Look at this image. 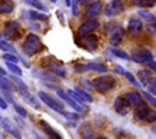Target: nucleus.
<instances>
[{"label":"nucleus","mask_w":156,"mask_h":139,"mask_svg":"<svg viewBox=\"0 0 156 139\" xmlns=\"http://www.w3.org/2000/svg\"><path fill=\"white\" fill-rule=\"evenodd\" d=\"M128 32H129V34L130 35H133V37H136L140 32H141V28H143V24H141V22L138 20V18H130L129 21H128Z\"/></svg>","instance_id":"nucleus-18"},{"label":"nucleus","mask_w":156,"mask_h":139,"mask_svg":"<svg viewBox=\"0 0 156 139\" xmlns=\"http://www.w3.org/2000/svg\"><path fill=\"white\" fill-rule=\"evenodd\" d=\"M13 107H15V110H16V112L20 115V116H22V117H27V111L22 107V106H20L18 104H16V102H13Z\"/></svg>","instance_id":"nucleus-40"},{"label":"nucleus","mask_w":156,"mask_h":139,"mask_svg":"<svg viewBox=\"0 0 156 139\" xmlns=\"http://www.w3.org/2000/svg\"><path fill=\"white\" fill-rule=\"evenodd\" d=\"M61 113H62V115H63V116H65L67 119H69V121H73V122H74V121H77V119H78V115H76V113H72V112H66V111H62Z\"/></svg>","instance_id":"nucleus-42"},{"label":"nucleus","mask_w":156,"mask_h":139,"mask_svg":"<svg viewBox=\"0 0 156 139\" xmlns=\"http://www.w3.org/2000/svg\"><path fill=\"white\" fill-rule=\"evenodd\" d=\"M88 1H90V0H77V2H79V4H85Z\"/></svg>","instance_id":"nucleus-50"},{"label":"nucleus","mask_w":156,"mask_h":139,"mask_svg":"<svg viewBox=\"0 0 156 139\" xmlns=\"http://www.w3.org/2000/svg\"><path fill=\"white\" fill-rule=\"evenodd\" d=\"M99 27V21L95 20V18H89L87 21H84L77 29V34L79 37H84V35H88L90 32L95 30L96 28Z\"/></svg>","instance_id":"nucleus-9"},{"label":"nucleus","mask_w":156,"mask_h":139,"mask_svg":"<svg viewBox=\"0 0 156 139\" xmlns=\"http://www.w3.org/2000/svg\"><path fill=\"white\" fill-rule=\"evenodd\" d=\"M38 96L51 110H54L56 112H62L65 110V106H63V104H62V101L60 99H56V98H54L52 95H50V94H48L45 91H39Z\"/></svg>","instance_id":"nucleus-4"},{"label":"nucleus","mask_w":156,"mask_h":139,"mask_svg":"<svg viewBox=\"0 0 156 139\" xmlns=\"http://www.w3.org/2000/svg\"><path fill=\"white\" fill-rule=\"evenodd\" d=\"M67 94H68V95H69L74 101H77L78 104H80V105H83V104H84V100H83V99H82V98H80V96H79L74 90L68 89V90H67Z\"/></svg>","instance_id":"nucleus-36"},{"label":"nucleus","mask_w":156,"mask_h":139,"mask_svg":"<svg viewBox=\"0 0 156 139\" xmlns=\"http://www.w3.org/2000/svg\"><path fill=\"white\" fill-rule=\"evenodd\" d=\"M111 52H112L115 56H117V57H119V59H123V60H129V59H130V56H129L126 51H123V50H121V49L113 48V49H111Z\"/></svg>","instance_id":"nucleus-33"},{"label":"nucleus","mask_w":156,"mask_h":139,"mask_svg":"<svg viewBox=\"0 0 156 139\" xmlns=\"http://www.w3.org/2000/svg\"><path fill=\"white\" fill-rule=\"evenodd\" d=\"M39 126H40L41 130L46 134V137H48L49 139H63L62 135H61L49 122H46V121H44V119H40V121H39Z\"/></svg>","instance_id":"nucleus-12"},{"label":"nucleus","mask_w":156,"mask_h":139,"mask_svg":"<svg viewBox=\"0 0 156 139\" xmlns=\"http://www.w3.org/2000/svg\"><path fill=\"white\" fill-rule=\"evenodd\" d=\"M124 98L128 100V102L130 104V105H133V106H138V107H144L145 106V101H144V99L141 98V95L139 94V93H136V91H129V93H127L126 95H124Z\"/></svg>","instance_id":"nucleus-16"},{"label":"nucleus","mask_w":156,"mask_h":139,"mask_svg":"<svg viewBox=\"0 0 156 139\" xmlns=\"http://www.w3.org/2000/svg\"><path fill=\"white\" fill-rule=\"evenodd\" d=\"M124 77H126V78L129 80V83H130V84H133L134 87H139V85H140V83H139V82L135 79V77H134V76H133L130 72H127V71H126Z\"/></svg>","instance_id":"nucleus-38"},{"label":"nucleus","mask_w":156,"mask_h":139,"mask_svg":"<svg viewBox=\"0 0 156 139\" xmlns=\"http://www.w3.org/2000/svg\"><path fill=\"white\" fill-rule=\"evenodd\" d=\"M79 134H80L82 139H96L98 138V135L95 134V132L88 123H83L79 127Z\"/></svg>","instance_id":"nucleus-20"},{"label":"nucleus","mask_w":156,"mask_h":139,"mask_svg":"<svg viewBox=\"0 0 156 139\" xmlns=\"http://www.w3.org/2000/svg\"><path fill=\"white\" fill-rule=\"evenodd\" d=\"M149 80H150V82H149V85H147L149 90H150L151 93L156 94V77H152V78L149 79Z\"/></svg>","instance_id":"nucleus-41"},{"label":"nucleus","mask_w":156,"mask_h":139,"mask_svg":"<svg viewBox=\"0 0 156 139\" xmlns=\"http://www.w3.org/2000/svg\"><path fill=\"white\" fill-rule=\"evenodd\" d=\"M65 2H66L67 6H71L72 5V0H65Z\"/></svg>","instance_id":"nucleus-49"},{"label":"nucleus","mask_w":156,"mask_h":139,"mask_svg":"<svg viewBox=\"0 0 156 139\" xmlns=\"http://www.w3.org/2000/svg\"><path fill=\"white\" fill-rule=\"evenodd\" d=\"M2 59L6 61V62H12V63H18V57L15 55V54H11V52H6V54H4L2 55Z\"/></svg>","instance_id":"nucleus-35"},{"label":"nucleus","mask_w":156,"mask_h":139,"mask_svg":"<svg viewBox=\"0 0 156 139\" xmlns=\"http://www.w3.org/2000/svg\"><path fill=\"white\" fill-rule=\"evenodd\" d=\"M43 66H44L46 70H49L50 72L55 73L58 78H60V77H61V78H65V77H66V68H65V66H63L58 60H56V59L50 57V59L43 60Z\"/></svg>","instance_id":"nucleus-3"},{"label":"nucleus","mask_w":156,"mask_h":139,"mask_svg":"<svg viewBox=\"0 0 156 139\" xmlns=\"http://www.w3.org/2000/svg\"><path fill=\"white\" fill-rule=\"evenodd\" d=\"M0 121H1V124H2V127H4V129L7 132V133H10L12 137H15L16 139H21V133H20V130L18 129H16L6 118H2V117H0Z\"/></svg>","instance_id":"nucleus-21"},{"label":"nucleus","mask_w":156,"mask_h":139,"mask_svg":"<svg viewBox=\"0 0 156 139\" xmlns=\"http://www.w3.org/2000/svg\"><path fill=\"white\" fill-rule=\"evenodd\" d=\"M6 67L9 68V71L16 76H22V70L16 65V63H12V62H6Z\"/></svg>","instance_id":"nucleus-32"},{"label":"nucleus","mask_w":156,"mask_h":139,"mask_svg":"<svg viewBox=\"0 0 156 139\" xmlns=\"http://www.w3.org/2000/svg\"><path fill=\"white\" fill-rule=\"evenodd\" d=\"M56 16H57V18L60 20V22H61L62 24H65V17H63V12H62L61 10H56Z\"/></svg>","instance_id":"nucleus-44"},{"label":"nucleus","mask_w":156,"mask_h":139,"mask_svg":"<svg viewBox=\"0 0 156 139\" xmlns=\"http://www.w3.org/2000/svg\"><path fill=\"white\" fill-rule=\"evenodd\" d=\"M51 1H52V2H55V1H56V0H51Z\"/></svg>","instance_id":"nucleus-53"},{"label":"nucleus","mask_w":156,"mask_h":139,"mask_svg":"<svg viewBox=\"0 0 156 139\" xmlns=\"http://www.w3.org/2000/svg\"><path fill=\"white\" fill-rule=\"evenodd\" d=\"M74 91H76V93H77V94H78V95L84 100V102H85V101H87V102H91V101H93V96H91L88 91H85L84 89L76 88V89H74Z\"/></svg>","instance_id":"nucleus-27"},{"label":"nucleus","mask_w":156,"mask_h":139,"mask_svg":"<svg viewBox=\"0 0 156 139\" xmlns=\"http://www.w3.org/2000/svg\"><path fill=\"white\" fill-rule=\"evenodd\" d=\"M41 49V41H40V38L34 34V33H29L23 44H22V51L27 55V56H33L35 55L37 52H39Z\"/></svg>","instance_id":"nucleus-1"},{"label":"nucleus","mask_w":156,"mask_h":139,"mask_svg":"<svg viewBox=\"0 0 156 139\" xmlns=\"http://www.w3.org/2000/svg\"><path fill=\"white\" fill-rule=\"evenodd\" d=\"M56 93H57V95L60 96V99L65 100V101H66V102H67L72 109H74L76 111L82 112V111L84 110V106H83V105H80V104H78L77 101H74V100H73V99H72L67 93H65L62 89H58V88H57V89H56Z\"/></svg>","instance_id":"nucleus-14"},{"label":"nucleus","mask_w":156,"mask_h":139,"mask_svg":"<svg viewBox=\"0 0 156 139\" xmlns=\"http://www.w3.org/2000/svg\"><path fill=\"white\" fill-rule=\"evenodd\" d=\"M129 105H130V104L128 102V100H127L124 96H117L116 100H115V102H113V109H115V111H116L118 115L124 116V115L128 113Z\"/></svg>","instance_id":"nucleus-13"},{"label":"nucleus","mask_w":156,"mask_h":139,"mask_svg":"<svg viewBox=\"0 0 156 139\" xmlns=\"http://www.w3.org/2000/svg\"><path fill=\"white\" fill-rule=\"evenodd\" d=\"M115 73H117V74H121V76H124V73H126V70H124L122 66H116V67H115Z\"/></svg>","instance_id":"nucleus-45"},{"label":"nucleus","mask_w":156,"mask_h":139,"mask_svg":"<svg viewBox=\"0 0 156 139\" xmlns=\"http://www.w3.org/2000/svg\"><path fill=\"white\" fill-rule=\"evenodd\" d=\"M20 28L21 23L18 21H10L4 29V35L10 40H16L20 38Z\"/></svg>","instance_id":"nucleus-8"},{"label":"nucleus","mask_w":156,"mask_h":139,"mask_svg":"<svg viewBox=\"0 0 156 139\" xmlns=\"http://www.w3.org/2000/svg\"><path fill=\"white\" fill-rule=\"evenodd\" d=\"M0 76H2V77H5V76H6V71H4L1 67H0Z\"/></svg>","instance_id":"nucleus-48"},{"label":"nucleus","mask_w":156,"mask_h":139,"mask_svg":"<svg viewBox=\"0 0 156 139\" xmlns=\"http://www.w3.org/2000/svg\"><path fill=\"white\" fill-rule=\"evenodd\" d=\"M152 24H154V27H155V29H156V22H152Z\"/></svg>","instance_id":"nucleus-52"},{"label":"nucleus","mask_w":156,"mask_h":139,"mask_svg":"<svg viewBox=\"0 0 156 139\" xmlns=\"http://www.w3.org/2000/svg\"><path fill=\"white\" fill-rule=\"evenodd\" d=\"M96 139H107V138H105V137H98Z\"/></svg>","instance_id":"nucleus-51"},{"label":"nucleus","mask_w":156,"mask_h":139,"mask_svg":"<svg viewBox=\"0 0 156 139\" xmlns=\"http://www.w3.org/2000/svg\"><path fill=\"white\" fill-rule=\"evenodd\" d=\"M134 117L138 121H144V122H155L156 121V111L147 109V107H143V109H138L134 111Z\"/></svg>","instance_id":"nucleus-7"},{"label":"nucleus","mask_w":156,"mask_h":139,"mask_svg":"<svg viewBox=\"0 0 156 139\" xmlns=\"http://www.w3.org/2000/svg\"><path fill=\"white\" fill-rule=\"evenodd\" d=\"M123 35H124V29L121 27V26H117L112 29L111 32V37H110V44L112 46H117L122 39H123Z\"/></svg>","instance_id":"nucleus-17"},{"label":"nucleus","mask_w":156,"mask_h":139,"mask_svg":"<svg viewBox=\"0 0 156 139\" xmlns=\"http://www.w3.org/2000/svg\"><path fill=\"white\" fill-rule=\"evenodd\" d=\"M76 72H88V71H95V72H107V67L100 62H88V63H76L73 66Z\"/></svg>","instance_id":"nucleus-5"},{"label":"nucleus","mask_w":156,"mask_h":139,"mask_svg":"<svg viewBox=\"0 0 156 139\" xmlns=\"http://www.w3.org/2000/svg\"><path fill=\"white\" fill-rule=\"evenodd\" d=\"M11 80H12V83L16 85V88H17V90H28V87H27V84L23 82V80H21L18 77H11Z\"/></svg>","instance_id":"nucleus-29"},{"label":"nucleus","mask_w":156,"mask_h":139,"mask_svg":"<svg viewBox=\"0 0 156 139\" xmlns=\"http://www.w3.org/2000/svg\"><path fill=\"white\" fill-rule=\"evenodd\" d=\"M149 67H150V70L151 71H154V72H156V61H151V62H149Z\"/></svg>","instance_id":"nucleus-47"},{"label":"nucleus","mask_w":156,"mask_h":139,"mask_svg":"<svg viewBox=\"0 0 156 139\" xmlns=\"http://www.w3.org/2000/svg\"><path fill=\"white\" fill-rule=\"evenodd\" d=\"M28 15H29V18H32V20H37V21H48V18H49L48 15L41 13V12H38V11H33V10L29 11Z\"/></svg>","instance_id":"nucleus-25"},{"label":"nucleus","mask_w":156,"mask_h":139,"mask_svg":"<svg viewBox=\"0 0 156 139\" xmlns=\"http://www.w3.org/2000/svg\"><path fill=\"white\" fill-rule=\"evenodd\" d=\"M138 15L143 18V20H145V21H147V22H154L156 18H155V16L150 12V11H145V10H140V11H138Z\"/></svg>","instance_id":"nucleus-30"},{"label":"nucleus","mask_w":156,"mask_h":139,"mask_svg":"<svg viewBox=\"0 0 156 139\" xmlns=\"http://www.w3.org/2000/svg\"><path fill=\"white\" fill-rule=\"evenodd\" d=\"M18 94L21 95V98L32 107L34 109H39L40 107V104H39V100L32 94L29 93V89L28 90H18Z\"/></svg>","instance_id":"nucleus-15"},{"label":"nucleus","mask_w":156,"mask_h":139,"mask_svg":"<svg viewBox=\"0 0 156 139\" xmlns=\"http://www.w3.org/2000/svg\"><path fill=\"white\" fill-rule=\"evenodd\" d=\"M113 134H115L116 139H134V137L129 132H127L122 128H116L113 130Z\"/></svg>","instance_id":"nucleus-23"},{"label":"nucleus","mask_w":156,"mask_h":139,"mask_svg":"<svg viewBox=\"0 0 156 139\" xmlns=\"http://www.w3.org/2000/svg\"><path fill=\"white\" fill-rule=\"evenodd\" d=\"M13 11V5L10 1H1L0 2V15L2 13H11Z\"/></svg>","instance_id":"nucleus-24"},{"label":"nucleus","mask_w":156,"mask_h":139,"mask_svg":"<svg viewBox=\"0 0 156 139\" xmlns=\"http://www.w3.org/2000/svg\"><path fill=\"white\" fill-rule=\"evenodd\" d=\"M123 11V4L121 0H111L105 7V15L107 17L116 16Z\"/></svg>","instance_id":"nucleus-11"},{"label":"nucleus","mask_w":156,"mask_h":139,"mask_svg":"<svg viewBox=\"0 0 156 139\" xmlns=\"http://www.w3.org/2000/svg\"><path fill=\"white\" fill-rule=\"evenodd\" d=\"M0 49L2 51H7V52H11V54H16V49L7 41H4V40H0Z\"/></svg>","instance_id":"nucleus-34"},{"label":"nucleus","mask_w":156,"mask_h":139,"mask_svg":"<svg viewBox=\"0 0 156 139\" xmlns=\"http://www.w3.org/2000/svg\"><path fill=\"white\" fill-rule=\"evenodd\" d=\"M0 109H2V110H6L7 109V104H6V101L0 96Z\"/></svg>","instance_id":"nucleus-46"},{"label":"nucleus","mask_w":156,"mask_h":139,"mask_svg":"<svg viewBox=\"0 0 156 139\" xmlns=\"http://www.w3.org/2000/svg\"><path fill=\"white\" fill-rule=\"evenodd\" d=\"M143 95H144V96H145V99H146V100H147V101H149V102H150V104L156 109V98H155V96H152V95H151L150 93H147V91H143Z\"/></svg>","instance_id":"nucleus-39"},{"label":"nucleus","mask_w":156,"mask_h":139,"mask_svg":"<svg viewBox=\"0 0 156 139\" xmlns=\"http://www.w3.org/2000/svg\"><path fill=\"white\" fill-rule=\"evenodd\" d=\"M91 84L99 91H110L116 87L117 80L112 76H100L94 78Z\"/></svg>","instance_id":"nucleus-2"},{"label":"nucleus","mask_w":156,"mask_h":139,"mask_svg":"<svg viewBox=\"0 0 156 139\" xmlns=\"http://www.w3.org/2000/svg\"><path fill=\"white\" fill-rule=\"evenodd\" d=\"M79 45L82 48H84L88 51H95L98 45H99V39L96 35L90 34V35H84L82 38V40L79 41Z\"/></svg>","instance_id":"nucleus-10"},{"label":"nucleus","mask_w":156,"mask_h":139,"mask_svg":"<svg viewBox=\"0 0 156 139\" xmlns=\"http://www.w3.org/2000/svg\"><path fill=\"white\" fill-rule=\"evenodd\" d=\"M101 11H102V2L100 0H98V1L91 2L88 6V9L85 10V15L89 16V17H95V16L100 15Z\"/></svg>","instance_id":"nucleus-19"},{"label":"nucleus","mask_w":156,"mask_h":139,"mask_svg":"<svg viewBox=\"0 0 156 139\" xmlns=\"http://www.w3.org/2000/svg\"><path fill=\"white\" fill-rule=\"evenodd\" d=\"M130 59H132V61H134L136 63H149V62H151L154 60V55H152V52L150 50L141 48V49L135 50L132 54Z\"/></svg>","instance_id":"nucleus-6"},{"label":"nucleus","mask_w":156,"mask_h":139,"mask_svg":"<svg viewBox=\"0 0 156 139\" xmlns=\"http://www.w3.org/2000/svg\"><path fill=\"white\" fill-rule=\"evenodd\" d=\"M134 4L139 7H152L156 5V0H135Z\"/></svg>","instance_id":"nucleus-31"},{"label":"nucleus","mask_w":156,"mask_h":139,"mask_svg":"<svg viewBox=\"0 0 156 139\" xmlns=\"http://www.w3.org/2000/svg\"><path fill=\"white\" fill-rule=\"evenodd\" d=\"M149 78H150V72L149 71H146V70H139L138 71V79L140 80L141 85H145L147 83Z\"/></svg>","instance_id":"nucleus-26"},{"label":"nucleus","mask_w":156,"mask_h":139,"mask_svg":"<svg viewBox=\"0 0 156 139\" xmlns=\"http://www.w3.org/2000/svg\"><path fill=\"white\" fill-rule=\"evenodd\" d=\"M71 7H72V13H73V16H78L79 10H78V2H77V0H73V1H72Z\"/></svg>","instance_id":"nucleus-43"},{"label":"nucleus","mask_w":156,"mask_h":139,"mask_svg":"<svg viewBox=\"0 0 156 139\" xmlns=\"http://www.w3.org/2000/svg\"><path fill=\"white\" fill-rule=\"evenodd\" d=\"M34 76L40 78L41 80H49V82H58V77L52 74L50 71H34Z\"/></svg>","instance_id":"nucleus-22"},{"label":"nucleus","mask_w":156,"mask_h":139,"mask_svg":"<svg viewBox=\"0 0 156 139\" xmlns=\"http://www.w3.org/2000/svg\"><path fill=\"white\" fill-rule=\"evenodd\" d=\"M0 88L4 90V91H7V93H12V85L10 83L9 79H6L5 77L0 76Z\"/></svg>","instance_id":"nucleus-28"},{"label":"nucleus","mask_w":156,"mask_h":139,"mask_svg":"<svg viewBox=\"0 0 156 139\" xmlns=\"http://www.w3.org/2000/svg\"><path fill=\"white\" fill-rule=\"evenodd\" d=\"M28 4H30L32 6H34L35 9L40 10V11H46V7L43 2H40L39 0H28Z\"/></svg>","instance_id":"nucleus-37"}]
</instances>
